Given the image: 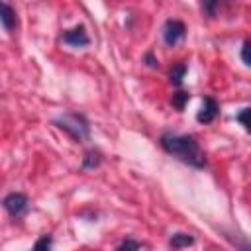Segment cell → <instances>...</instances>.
Listing matches in <instances>:
<instances>
[{
  "mask_svg": "<svg viewBox=\"0 0 251 251\" xmlns=\"http://www.w3.org/2000/svg\"><path fill=\"white\" fill-rule=\"evenodd\" d=\"M0 22H2V25H4L6 31H12V29L18 25L16 12H14L6 2H2V6H0Z\"/></svg>",
  "mask_w": 251,
  "mask_h": 251,
  "instance_id": "cell-7",
  "label": "cell"
},
{
  "mask_svg": "<svg viewBox=\"0 0 251 251\" xmlns=\"http://www.w3.org/2000/svg\"><path fill=\"white\" fill-rule=\"evenodd\" d=\"M241 61L245 63V65H249L251 67V39H247L245 43H243V47H241Z\"/></svg>",
  "mask_w": 251,
  "mask_h": 251,
  "instance_id": "cell-16",
  "label": "cell"
},
{
  "mask_svg": "<svg viewBox=\"0 0 251 251\" xmlns=\"http://www.w3.org/2000/svg\"><path fill=\"white\" fill-rule=\"evenodd\" d=\"M61 39H63V43L73 45V47H84V45L90 43L84 25H76V27H73V29H67V31L61 35Z\"/></svg>",
  "mask_w": 251,
  "mask_h": 251,
  "instance_id": "cell-5",
  "label": "cell"
},
{
  "mask_svg": "<svg viewBox=\"0 0 251 251\" xmlns=\"http://www.w3.org/2000/svg\"><path fill=\"white\" fill-rule=\"evenodd\" d=\"M226 237H227L239 251H251V241H247V239H243V237H239V235L233 237V233H226Z\"/></svg>",
  "mask_w": 251,
  "mask_h": 251,
  "instance_id": "cell-13",
  "label": "cell"
},
{
  "mask_svg": "<svg viewBox=\"0 0 251 251\" xmlns=\"http://www.w3.org/2000/svg\"><path fill=\"white\" fill-rule=\"evenodd\" d=\"M4 210L12 216V218H18V216H22L24 212H25V208H27V196L25 194H22V192H12V194H8L6 198H4Z\"/></svg>",
  "mask_w": 251,
  "mask_h": 251,
  "instance_id": "cell-4",
  "label": "cell"
},
{
  "mask_svg": "<svg viewBox=\"0 0 251 251\" xmlns=\"http://www.w3.org/2000/svg\"><path fill=\"white\" fill-rule=\"evenodd\" d=\"M100 161H102V157L98 151H86L84 159H82V169H94L100 165Z\"/></svg>",
  "mask_w": 251,
  "mask_h": 251,
  "instance_id": "cell-10",
  "label": "cell"
},
{
  "mask_svg": "<svg viewBox=\"0 0 251 251\" xmlns=\"http://www.w3.org/2000/svg\"><path fill=\"white\" fill-rule=\"evenodd\" d=\"M184 75H186V65H184V63H180V65H175V67L171 69L169 78H171V82H173L175 86H180V84H182Z\"/></svg>",
  "mask_w": 251,
  "mask_h": 251,
  "instance_id": "cell-9",
  "label": "cell"
},
{
  "mask_svg": "<svg viewBox=\"0 0 251 251\" xmlns=\"http://www.w3.org/2000/svg\"><path fill=\"white\" fill-rule=\"evenodd\" d=\"M220 8V2H204L202 4V10H206L210 16H216V10Z\"/></svg>",
  "mask_w": 251,
  "mask_h": 251,
  "instance_id": "cell-17",
  "label": "cell"
},
{
  "mask_svg": "<svg viewBox=\"0 0 251 251\" xmlns=\"http://www.w3.org/2000/svg\"><path fill=\"white\" fill-rule=\"evenodd\" d=\"M171 247L173 249H182V247H188L194 243V237L190 233H173L171 239H169Z\"/></svg>",
  "mask_w": 251,
  "mask_h": 251,
  "instance_id": "cell-8",
  "label": "cell"
},
{
  "mask_svg": "<svg viewBox=\"0 0 251 251\" xmlns=\"http://www.w3.org/2000/svg\"><path fill=\"white\" fill-rule=\"evenodd\" d=\"M188 100H190V94H188V92L178 90V92H175V94H173L171 104H173L176 110H184V106H186V102H188Z\"/></svg>",
  "mask_w": 251,
  "mask_h": 251,
  "instance_id": "cell-12",
  "label": "cell"
},
{
  "mask_svg": "<svg viewBox=\"0 0 251 251\" xmlns=\"http://www.w3.org/2000/svg\"><path fill=\"white\" fill-rule=\"evenodd\" d=\"M237 122L251 133V108H243V110L237 114Z\"/></svg>",
  "mask_w": 251,
  "mask_h": 251,
  "instance_id": "cell-15",
  "label": "cell"
},
{
  "mask_svg": "<svg viewBox=\"0 0 251 251\" xmlns=\"http://www.w3.org/2000/svg\"><path fill=\"white\" fill-rule=\"evenodd\" d=\"M55 126L59 129H63L65 133H69L73 139L76 141H84L88 139V133H90V126L86 122V118L82 114H76V112H67L63 114L61 118L55 120Z\"/></svg>",
  "mask_w": 251,
  "mask_h": 251,
  "instance_id": "cell-2",
  "label": "cell"
},
{
  "mask_svg": "<svg viewBox=\"0 0 251 251\" xmlns=\"http://www.w3.org/2000/svg\"><path fill=\"white\" fill-rule=\"evenodd\" d=\"M161 147L176 157L178 161L194 167V169H202L206 167V157H204V151L200 149L198 141L192 137V135H176V133H163L161 139H159Z\"/></svg>",
  "mask_w": 251,
  "mask_h": 251,
  "instance_id": "cell-1",
  "label": "cell"
},
{
  "mask_svg": "<svg viewBox=\"0 0 251 251\" xmlns=\"http://www.w3.org/2000/svg\"><path fill=\"white\" fill-rule=\"evenodd\" d=\"M145 61H147L149 67H155V65H157V61L153 59V53H145Z\"/></svg>",
  "mask_w": 251,
  "mask_h": 251,
  "instance_id": "cell-18",
  "label": "cell"
},
{
  "mask_svg": "<svg viewBox=\"0 0 251 251\" xmlns=\"http://www.w3.org/2000/svg\"><path fill=\"white\" fill-rule=\"evenodd\" d=\"M186 35V27L180 20H167L165 22V27H163V39L167 45L175 47L176 43H180Z\"/></svg>",
  "mask_w": 251,
  "mask_h": 251,
  "instance_id": "cell-3",
  "label": "cell"
},
{
  "mask_svg": "<svg viewBox=\"0 0 251 251\" xmlns=\"http://www.w3.org/2000/svg\"><path fill=\"white\" fill-rule=\"evenodd\" d=\"M51 247H53V237H51L49 233H45V235H41V237L35 241V245H33L29 251H51Z\"/></svg>",
  "mask_w": 251,
  "mask_h": 251,
  "instance_id": "cell-11",
  "label": "cell"
},
{
  "mask_svg": "<svg viewBox=\"0 0 251 251\" xmlns=\"http://www.w3.org/2000/svg\"><path fill=\"white\" fill-rule=\"evenodd\" d=\"M141 247H143V245H141L139 241H135V239H129V237H127V239H124V241L116 247V251H139Z\"/></svg>",
  "mask_w": 251,
  "mask_h": 251,
  "instance_id": "cell-14",
  "label": "cell"
},
{
  "mask_svg": "<svg viewBox=\"0 0 251 251\" xmlns=\"http://www.w3.org/2000/svg\"><path fill=\"white\" fill-rule=\"evenodd\" d=\"M218 110H220V106H218V102L212 98V96H206L204 98V104H202V108H200V112H198V122L200 124H210V122H214V118L218 116Z\"/></svg>",
  "mask_w": 251,
  "mask_h": 251,
  "instance_id": "cell-6",
  "label": "cell"
}]
</instances>
